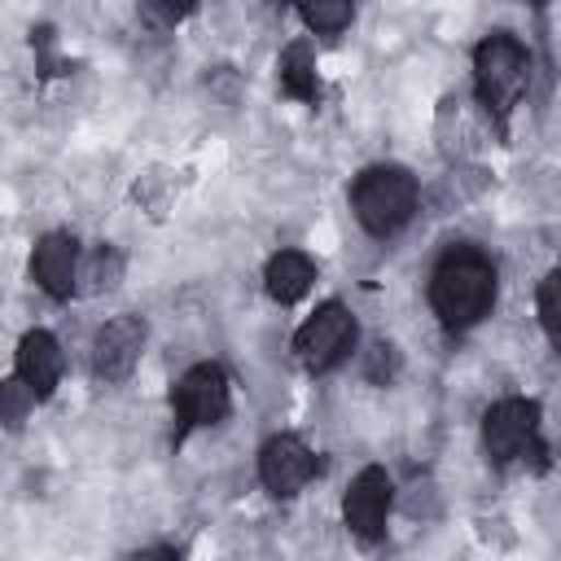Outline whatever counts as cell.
<instances>
[{
    "mask_svg": "<svg viewBox=\"0 0 561 561\" xmlns=\"http://www.w3.org/2000/svg\"><path fill=\"white\" fill-rule=\"evenodd\" d=\"M495 302V267L473 245H456L438 259L430 276V307L447 329L478 324Z\"/></svg>",
    "mask_w": 561,
    "mask_h": 561,
    "instance_id": "obj_1",
    "label": "cell"
},
{
    "mask_svg": "<svg viewBox=\"0 0 561 561\" xmlns=\"http://www.w3.org/2000/svg\"><path fill=\"white\" fill-rule=\"evenodd\" d=\"M351 206L373 237H390L416 210V180L403 167H368L351 188Z\"/></svg>",
    "mask_w": 561,
    "mask_h": 561,
    "instance_id": "obj_2",
    "label": "cell"
},
{
    "mask_svg": "<svg viewBox=\"0 0 561 561\" xmlns=\"http://www.w3.org/2000/svg\"><path fill=\"white\" fill-rule=\"evenodd\" d=\"M473 75H478V96L482 105L504 118L517 96L526 92V79H530V57L526 48L513 39V35H486L478 48H473Z\"/></svg>",
    "mask_w": 561,
    "mask_h": 561,
    "instance_id": "obj_3",
    "label": "cell"
},
{
    "mask_svg": "<svg viewBox=\"0 0 561 561\" xmlns=\"http://www.w3.org/2000/svg\"><path fill=\"white\" fill-rule=\"evenodd\" d=\"M482 443L491 451V460H517L526 451H543L539 447V403L535 399H500L486 416H482Z\"/></svg>",
    "mask_w": 561,
    "mask_h": 561,
    "instance_id": "obj_4",
    "label": "cell"
},
{
    "mask_svg": "<svg viewBox=\"0 0 561 561\" xmlns=\"http://www.w3.org/2000/svg\"><path fill=\"white\" fill-rule=\"evenodd\" d=\"M171 408H175V421L180 430H193V425H215L228 416V377L219 364H197L188 368L175 390H171Z\"/></svg>",
    "mask_w": 561,
    "mask_h": 561,
    "instance_id": "obj_5",
    "label": "cell"
},
{
    "mask_svg": "<svg viewBox=\"0 0 561 561\" xmlns=\"http://www.w3.org/2000/svg\"><path fill=\"white\" fill-rule=\"evenodd\" d=\"M351 342H355V320H351V311H346L342 302H324V307L298 329L294 351H298V359H302L311 373H324V368H333V364L351 351Z\"/></svg>",
    "mask_w": 561,
    "mask_h": 561,
    "instance_id": "obj_6",
    "label": "cell"
},
{
    "mask_svg": "<svg viewBox=\"0 0 561 561\" xmlns=\"http://www.w3.org/2000/svg\"><path fill=\"white\" fill-rule=\"evenodd\" d=\"M316 456H311V447L302 443V438H294V434H276V438H267L263 443V451H259V478H263V486L272 491V495H294V491H302L311 478H316Z\"/></svg>",
    "mask_w": 561,
    "mask_h": 561,
    "instance_id": "obj_7",
    "label": "cell"
},
{
    "mask_svg": "<svg viewBox=\"0 0 561 561\" xmlns=\"http://www.w3.org/2000/svg\"><path fill=\"white\" fill-rule=\"evenodd\" d=\"M390 491H394V486H390V473L377 469V465L359 469V478L351 482V491H346V500H342V517H346V526H351L359 539H377V535L386 530Z\"/></svg>",
    "mask_w": 561,
    "mask_h": 561,
    "instance_id": "obj_8",
    "label": "cell"
},
{
    "mask_svg": "<svg viewBox=\"0 0 561 561\" xmlns=\"http://www.w3.org/2000/svg\"><path fill=\"white\" fill-rule=\"evenodd\" d=\"M140 346H145V320L140 316H114L96 333V342H92V368H96V377L123 381L136 368Z\"/></svg>",
    "mask_w": 561,
    "mask_h": 561,
    "instance_id": "obj_9",
    "label": "cell"
},
{
    "mask_svg": "<svg viewBox=\"0 0 561 561\" xmlns=\"http://www.w3.org/2000/svg\"><path fill=\"white\" fill-rule=\"evenodd\" d=\"M35 280L48 298H70L75 285H79V245L75 237L66 232H48L39 245H35Z\"/></svg>",
    "mask_w": 561,
    "mask_h": 561,
    "instance_id": "obj_10",
    "label": "cell"
},
{
    "mask_svg": "<svg viewBox=\"0 0 561 561\" xmlns=\"http://www.w3.org/2000/svg\"><path fill=\"white\" fill-rule=\"evenodd\" d=\"M18 377L35 390V399H48L57 377H61V351H57V337L44 333V329H31L18 346Z\"/></svg>",
    "mask_w": 561,
    "mask_h": 561,
    "instance_id": "obj_11",
    "label": "cell"
},
{
    "mask_svg": "<svg viewBox=\"0 0 561 561\" xmlns=\"http://www.w3.org/2000/svg\"><path fill=\"white\" fill-rule=\"evenodd\" d=\"M263 280H267V294L276 302H298L316 280V263L307 254H298V250H280V254L267 259Z\"/></svg>",
    "mask_w": 561,
    "mask_h": 561,
    "instance_id": "obj_12",
    "label": "cell"
},
{
    "mask_svg": "<svg viewBox=\"0 0 561 561\" xmlns=\"http://www.w3.org/2000/svg\"><path fill=\"white\" fill-rule=\"evenodd\" d=\"M280 88L298 101H316L320 83H316V66H311V48L307 44H289L280 53Z\"/></svg>",
    "mask_w": 561,
    "mask_h": 561,
    "instance_id": "obj_13",
    "label": "cell"
},
{
    "mask_svg": "<svg viewBox=\"0 0 561 561\" xmlns=\"http://www.w3.org/2000/svg\"><path fill=\"white\" fill-rule=\"evenodd\" d=\"M118 276H123V259H118V250H114V245H96V250L88 254V263L79 267V280H88L83 289H92V294L114 289V285H118Z\"/></svg>",
    "mask_w": 561,
    "mask_h": 561,
    "instance_id": "obj_14",
    "label": "cell"
},
{
    "mask_svg": "<svg viewBox=\"0 0 561 561\" xmlns=\"http://www.w3.org/2000/svg\"><path fill=\"white\" fill-rule=\"evenodd\" d=\"M31 408H35V390H31L22 377H9V381L0 386V421H4L9 430H18Z\"/></svg>",
    "mask_w": 561,
    "mask_h": 561,
    "instance_id": "obj_15",
    "label": "cell"
},
{
    "mask_svg": "<svg viewBox=\"0 0 561 561\" xmlns=\"http://www.w3.org/2000/svg\"><path fill=\"white\" fill-rule=\"evenodd\" d=\"M298 13H302L307 26H316V31H324V35H337V31L355 18V9L342 4V0H316V4H302Z\"/></svg>",
    "mask_w": 561,
    "mask_h": 561,
    "instance_id": "obj_16",
    "label": "cell"
},
{
    "mask_svg": "<svg viewBox=\"0 0 561 561\" xmlns=\"http://www.w3.org/2000/svg\"><path fill=\"white\" fill-rule=\"evenodd\" d=\"M539 320H543L552 346L561 351V267L548 272V280L539 285Z\"/></svg>",
    "mask_w": 561,
    "mask_h": 561,
    "instance_id": "obj_17",
    "label": "cell"
},
{
    "mask_svg": "<svg viewBox=\"0 0 561 561\" xmlns=\"http://www.w3.org/2000/svg\"><path fill=\"white\" fill-rule=\"evenodd\" d=\"M394 373H399V351H394L390 342H377V346L368 351V377H373L377 386H386Z\"/></svg>",
    "mask_w": 561,
    "mask_h": 561,
    "instance_id": "obj_18",
    "label": "cell"
},
{
    "mask_svg": "<svg viewBox=\"0 0 561 561\" xmlns=\"http://www.w3.org/2000/svg\"><path fill=\"white\" fill-rule=\"evenodd\" d=\"M145 13L158 18V22H180V18L193 13V4H175V9H171V4H145Z\"/></svg>",
    "mask_w": 561,
    "mask_h": 561,
    "instance_id": "obj_19",
    "label": "cell"
},
{
    "mask_svg": "<svg viewBox=\"0 0 561 561\" xmlns=\"http://www.w3.org/2000/svg\"><path fill=\"white\" fill-rule=\"evenodd\" d=\"M136 561H175V552H167V548H145Z\"/></svg>",
    "mask_w": 561,
    "mask_h": 561,
    "instance_id": "obj_20",
    "label": "cell"
}]
</instances>
